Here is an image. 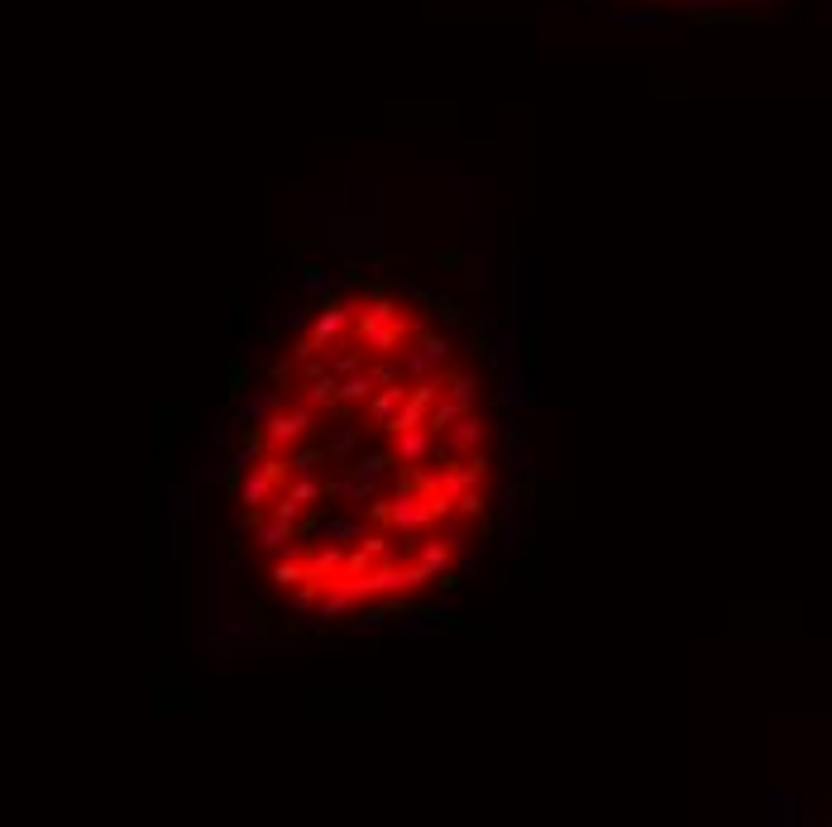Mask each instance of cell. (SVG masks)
<instances>
[{
    "label": "cell",
    "instance_id": "1",
    "mask_svg": "<svg viewBox=\"0 0 832 827\" xmlns=\"http://www.w3.org/2000/svg\"><path fill=\"white\" fill-rule=\"evenodd\" d=\"M316 416H321L316 407H307V402H292V397H287L283 407H278V412L259 426L263 450H268V455H287V450L307 445L311 431H316Z\"/></svg>",
    "mask_w": 832,
    "mask_h": 827
},
{
    "label": "cell",
    "instance_id": "2",
    "mask_svg": "<svg viewBox=\"0 0 832 827\" xmlns=\"http://www.w3.org/2000/svg\"><path fill=\"white\" fill-rule=\"evenodd\" d=\"M455 359V340L450 335H440V330H426L421 340H412V345L402 349V369H407V378H431V373H440L445 364Z\"/></svg>",
    "mask_w": 832,
    "mask_h": 827
},
{
    "label": "cell",
    "instance_id": "3",
    "mask_svg": "<svg viewBox=\"0 0 832 827\" xmlns=\"http://www.w3.org/2000/svg\"><path fill=\"white\" fill-rule=\"evenodd\" d=\"M483 440H488V421L469 412V416H460V421H455V426L436 440V459H440V464H455V459L483 450ZM436 459H431V464H436Z\"/></svg>",
    "mask_w": 832,
    "mask_h": 827
},
{
    "label": "cell",
    "instance_id": "4",
    "mask_svg": "<svg viewBox=\"0 0 832 827\" xmlns=\"http://www.w3.org/2000/svg\"><path fill=\"white\" fill-rule=\"evenodd\" d=\"M436 440L440 436L431 431V426H416V431H393V445H388V450H393L397 469L412 474V469H421V464L436 459Z\"/></svg>",
    "mask_w": 832,
    "mask_h": 827
},
{
    "label": "cell",
    "instance_id": "5",
    "mask_svg": "<svg viewBox=\"0 0 832 827\" xmlns=\"http://www.w3.org/2000/svg\"><path fill=\"white\" fill-rule=\"evenodd\" d=\"M455 555H460V550H455L450 541H440V536L416 545V565L426 569L436 584H455Z\"/></svg>",
    "mask_w": 832,
    "mask_h": 827
},
{
    "label": "cell",
    "instance_id": "6",
    "mask_svg": "<svg viewBox=\"0 0 832 827\" xmlns=\"http://www.w3.org/2000/svg\"><path fill=\"white\" fill-rule=\"evenodd\" d=\"M407 397H412L407 378H402V383H383V388L373 392V402H369L373 431H393V421H397V412L407 407Z\"/></svg>",
    "mask_w": 832,
    "mask_h": 827
},
{
    "label": "cell",
    "instance_id": "7",
    "mask_svg": "<svg viewBox=\"0 0 832 827\" xmlns=\"http://www.w3.org/2000/svg\"><path fill=\"white\" fill-rule=\"evenodd\" d=\"M283 402H287V388H273V383H268L263 392H254V397H244L240 407H235V421H240L244 431H259L263 421H268V416L278 412Z\"/></svg>",
    "mask_w": 832,
    "mask_h": 827
},
{
    "label": "cell",
    "instance_id": "8",
    "mask_svg": "<svg viewBox=\"0 0 832 827\" xmlns=\"http://www.w3.org/2000/svg\"><path fill=\"white\" fill-rule=\"evenodd\" d=\"M330 498H335L340 507H345V512H350V507H359V502H373V498H378V479H369V474H359V469H354V474H345V479L330 483Z\"/></svg>",
    "mask_w": 832,
    "mask_h": 827
},
{
    "label": "cell",
    "instance_id": "9",
    "mask_svg": "<svg viewBox=\"0 0 832 827\" xmlns=\"http://www.w3.org/2000/svg\"><path fill=\"white\" fill-rule=\"evenodd\" d=\"M283 493L292 502H302L307 512H316L321 502H335V498H330V483L321 479V474H292V479L283 483Z\"/></svg>",
    "mask_w": 832,
    "mask_h": 827
},
{
    "label": "cell",
    "instance_id": "10",
    "mask_svg": "<svg viewBox=\"0 0 832 827\" xmlns=\"http://www.w3.org/2000/svg\"><path fill=\"white\" fill-rule=\"evenodd\" d=\"M479 373H464V369H450V383H445V402L455 407L460 416H469L479 407Z\"/></svg>",
    "mask_w": 832,
    "mask_h": 827
},
{
    "label": "cell",
    "instance_id": "11",
    "mask_svg": "<svg viewBox=\"0 0 832 827\" xmlns=\"http://www.w3.org/2000/svg\"><path fill=\"white\" fill-rule=\"evenodd\" d=\"M378 388H383V378L373 373V364L369 369H359V373H350V378H340V407H369Z\"/></svg>",
    "mask_w": 832,
    "mask_h": 827
},
{
    "label": "cell",
    "instance_id": "12",
    "mask_svg": "<svg viewBox=\"0 0 832 827\" xmlns=\"http://www.w3.org/2000/svg\"><path fill=\"white\" fill-rule=\"evenodd\" d=\"M292 536H297V526L283 522V517H268V512H263L259 531H254V545H259L263 555H283L287 545H292Z\"/></svg>",
    "mask_w": 832,
    "mask_h": 827
},
{
    "label": "cell",
    "instance_id": "13",
    "mask_svg": "<svg viewBox=\"0 0 832 827\" xmlns=\"http://www.w3.org/2000/svg\"><path fill=\"white\" fill-rule=\"evenodd\" d=\"M321 541H335V545H354L364 541V517H345V512H330L326 522L316 526Z\"/></svg>",
    "mask_w": 832,
    "mask_h": 827
},
{
    "label": "cell",
    "instance_id": "14",
    "mask_svg": "<svg viewBox=\"0 0 832 827\" xmlns=\"http://www.w3.org/2000/svg\"><path fill=\"white\" fill-rule=\"evenodd\" d=\"M345 555H350V545H335V541L311 550V579H335L345 569Z\"/></svg>",
    "mask_w": 832,
    "mask_h": 827
},
{
    "label": "cell",
    "instance_id": "15",
    "mask_svg": "<svg viewBox=\"0 0 832 827\" xmlns=\"http://www.w3.org/2000/svg\"><path fill=\"white\" fill-rule=\"evenodd\" d=\"M273 326H292V330H307L311 326V311H307V292H292L278 302L273 311Z\"/></svg>",
    "mask_w": 832,
    "mask_h": 827
},
{
    "label": "cell",
    "instance_id": "16",
    "mask_svg": "<svg viewBox=\"0 0 832 827\" xmlns=\"http://www.w3.org/2000/svg\"><path fill=\"white\" fill-rule=\"evenodd\" d=\"M359 445H364V431H359V426H345V431L326 445V455L335 459V464H354V459H359Z\"/></svg>",
    "mask_w": 832,
    "mask_h": 827
},
{
    "label": "cell",
    "instance_id": "17",
    "mask_svg": "<svg viewBox=\"0 0 832 827\" xmlns=\"http://www.w3.org/2000/svg\"><path fill=\"white\" fill-rule=\"evenodd\" d=\"M488 359H493V369H512V359H517V335L512 330H493V340H488Z\"/></svg>",
    "mask_w": 832,
    "mask_h": 827
},
{
    "label": "cell",
    "instance_id": "18",
    "mask_svg": "<svg viewBox=\"0 0 832 827\" xmlns=\"http://www.w3.org/2000/svg\"><path fill=\"white\" fill-rule=\"evenodd\" d=\"M469 526H474L469 517H460V512H450V517H440L436 536H440V541H450V545H455V550L464 555V550H469Z\"/></svg>",
    "mask_w": 832,
    "mask_h": 827
},
{
    "label": "cell",
    "instance_id": "19",
    "mask_svg": "<svg viewBox=\"0 0 832 827\" xmlns=\"http://www.w3.org/2000/svg\"><path fill=\"white\" fill-rule=\"evenodd\" d=\"M340 283H345V278H335L326 268H307V273H302V292H307V297H330Z\"/></svg>",
    "mask_w": 832,
    "mask_h": 827
},
{
    "label": "cell",
    "instance_id": "20",
    "mask_svg": "<svg viewBox=\"0 0 832 827\" xmlns=\"http://www.w3.org/2000/svg\"><path fill=\"white\" fill-rule=\"evenodd\" d=\"M455 512H460V517H469V522H483V517H488V493H483V488H469V493H460V498H455Z\"/></svg>",
    "mask_w": 832,
    "mask_h": 827
},
{
    "label": "cell",
    "instance_id": "21",
    "mask_svg": "<svg viewBox=\"0 0 832 827\" xmlns=\"http://www.w3.org/2000/svg\"><path fill=\"white\" fill-rule=\"evenodd\" d=\"M431 627H436V617L431 612H421V617H402L393 627L397 641H421V636H431Z\"/></svg>",
    "mask_w": 832,
    "mask_h": 827
},
{
    "label": "cell",
    "instance_id": "22",
    "mask_svg": "<svg viewBox=\"0 0 832 827\" xmlns=\"http://www.w3.org/2000/svg\"><path fill=\"white\" fill-rule=\"evenodd\" d=\"M220 479H230V455H225V450H211V459L197 464V483H220Z\"/></svg>",
    "mask_w": 832,
    "mask_h": 827
},
{
    "label": "cell",
    "instance_id": "23",
    "mask_svg": "<svg viewBox=\"0 0 832 827\" xmlns=\"http://www.w3.org/2000/svg\"><path fill=\"white\" fill-rule=\"evenodd\" d=\"M393 464H397L393 450H388V455H359V459H354V469H359V474H369V479H383Z\"/></svg>",
    "mask_w": 832,
    "mask_h": 827
},
{
    "label": "cell",
    "instance_id": "24",
    "mask_svg": "<svg viewBox=\"0 0 832 827\" xmlns=\"http://www.w3.org/2000/svg\"><path fill=\"white\" fill-rule=\"evenodd\" d=\"M316 464H321V459H316V450H302V455H292V464H287V469H292V474H316Z\"/></svg>",
    "mask_w": 832,
    "mask_h": 827
},
{
    "label": "cell",
    "instance_id": "25",
    "mask_svg": "<svg viewBox=\"0 0 832 827\" xmlns=\"http://www.w3.org/2000/svg\"><path fill=\"white\" fill-rule=\"evenodd\" d=\"M182 498H187V493H182V488H168V522H177V517H182Z\"/></svg>",
    "mask_w": 832,
    "mask_h": 827
},
{
    "label": "cell",
    "instance_id": "26",
    "mask_svg": "<svg viewBox=\"0 0 832 827\" xmlns=\"http://www.w3.org/2000/svg\"><path fill=\"white\" fill-rule=\"evenodd\" d=\"M479 574H483V565H479V560H464L455 579H460V584H469V579H479Z\"/></svg>",
    "mask_w": 832,
    "mask_h": 827
}]
</instances>
